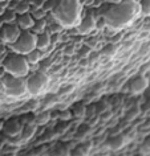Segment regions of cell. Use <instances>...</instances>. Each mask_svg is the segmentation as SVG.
<instances>
[{"mask_svg":"<svg viewBox=\"0 0 150 156\" xmlns=\"http://www.w3.org/2000/svg\"><path fill=\"white\" fill-rule=\"evenodd\" d=\"M138 12H140V4L136 0H122L109 8L105 15V21L112 28L120 29L130 24L136 19Z\"/></svg>","mask_w":150,"mask_h":156,"instance_id":"cell-1","label":"cell"},{"mask_svg":"<svg viewBox=\"0 0 150 156\" xmlns=\"http://www.w3.org/2000/svg\"><path fill=\"white\" fill-rule=\"evenodd\" d=\"M52 12L61 27L73 28L78 25L82 17V5L80 0H57Z\"/></svg>","mask_w":150,"mask_h":156,"instance_id":"cell-2","label":"cell"},{"mask_svg":"<svg viewBox=\"0 0 150 156\" xmlns=\"http://www.w3.org/2000/svg\"><path fill=\"white\" fill-rule=\"evenodd\" d=\"M3 69L7 74H11L13 77H20L24 78L27 77V74L29 73L31 66L27 61L25 56H21V54L13 53L8 56L3 62Z\"/></svg>","mask_w":150,"mask_h":156,"instance_id":"cell-3","label":"cell"},{"mask_svg":"<svg viewBox=\"0 0 150 156\" xmlns=\"http://www.w3.org/2000/svg\"><path fill=\"white\" fill-rule=\"evenodd\" d=\"M2 86L4 89L6 94L13 98L24 95L27 93V81L20 77H13L11 74H7L2 78Z\"/></svg>","mask_w":150,"mask_h":156,"instance_id":"cell-4","label":"cell"},{"mask_svg":"<svg viewBox=\"0 0 150 156\" xmlns=\"http://www.w3.org/2000/svg\"><path fill=\"white\" fill-rule=\"evenodd\" d=\"M36 40H37V34H35L31 30H21L19 38L9 46L13 50V53L27 56L29 52L36 49Z\"/></svg>","mask_w":150,"mask_h":156,"instance_id":"cell-5","label":"cell"},{"mask_svg":"<svg viewBox=\"0 0 150 156\" xmlns=\"http://www.w3.org/2000/svg\"><path fill=\"white\" fill-rule=\"evenodd\" d=\"M49 78L44 73H35L27 80V91L33 95H39L48 87Z\"/></svg>","mask_w":150,"mask_h":156,"instance_id":"cell-6","label":"cell"},{"mask_svg":"<svg viewBox=\"0 0 150 156\" xmlns=\"http://www.w3.org/2000/svg\"><path fill=\"white\" fill-rule=\"evenodd\" d=\"M21 33V29L17 27V24H3L0 28V38L7 45H12L19 38Z\"/></svg>","mask_w":150,"mask_h":156,"instance_id":"cell-7","label":"cell"},{"mask_svg":"<svg viewBox=\"0 0 150 156\" xmlns=\"http://www.w3.org/2000/svg\"><path fill=\"white\" fill-rule=\"evenodd\" d=\"M96 27H97V20H96V17H94V13L92 11H89V12H86L84 16L81 17V20L76 28L80 34H89L90 32H93V30L96 29Z\"/></svg>","mask_w":150,"mask_h":156,"instance_id":"cell-8","label":"cell"},{"mask_svg":"<svg viewBox=\"0 0 150 156\" xmlns=\"http://www.w3.org/2000/svg\"><path fill=\"white\" fill-rule=\"evenodd\" d=\"M23 127H24V124L21 123V120L11 119L8 122L4 123V126H3V132H4V135L8 136V138H16V136H19L21 134Z\"/></svg>","mask_w":150,"mask_h":156,"instance_id":"cell-9","label":"cell"},{"mask_svg":"<svg viewBox=\"0 0 150 156\" xmlns=\"http://www.w3.org/2000/svg\"><path fill=\"white\" fill-rule=\"evenodd\" d=\"M148 86H149V80L146 77H141V76L133 78L129 83V89L133 94H140V93L145 91Z\"/></svg>","mask_w":150,"mask_h":156,"instance_id":"cell-10","label":"cell"},{"mask_svg":"<svg viewBox=\"0 0 150 156\" xmlns=\"http://www.w3.org/2000/svg\"><path fill=\"white\" fill-rule=\"evenodd\" d=\"M16 24L21 30H29L35 24V19L32 17V15H29L28 12L23 13V15H17Z\"/></svg>","mask_w":150,"mask_h":156,"instance_id":"cell-11","label":"cell"},{"mask_svg":"<svg viewBox=\"0 0 150 156\" xmlns=\"http://www.w3.org/2000/svg\"><path fill=\"white\" fill-rule=\"evenodd\" d=\"M51 45V36L48 32H43L40 34H37V40H36V49L44 52L45 49H48Z\"/></svg>","mask_w":150,"mask_h":156,"instance_id":"cell-12","label":"cell"},{"mask_svg":"<svg viewBox=\"0 0 150 156\" xmlns=\"http://www.w3.org/2000/svg\"><path fill=\"white\" fill-rule=\"evenodd\" d=\"M125 144H126V138L124 135H116V136H113V138H110L108 142L109 148L113 151H118V150H121V148H124Z\"/></svg>","mask_w":150,"mask_h":156,"instance_id":"cell-13","label":"cell"},{"mask_svg":"<svg viewBox=\"0 0 150 156\" xmlns=\"http://www.w3.org/2000/svg\"><path fill=\"white\" fill-rule=\"evenodd\" d=\"M25 58H27V61H28L29 66L31 65H36V64H39V62L41 61L43 52H41V50H39V49H33L32 52H29L28 54H27Z\"/></svg>","mask_w":150,"mask_h":156,"instance_id":"cell-14","label":"cell"},{"mask_svg":"<svg viewBox=\"0 0 150 156\" xmlns=\"http://www.w3.org/2000/svg\"><path fill=\"white\" fill-rule=\"evenodd\" d=\"M35 131H36V127H35V124L33 123H28L27 126L23 127V131H21V138L24 139V140H28L31 139L33 136L35 134Z\"/></svg>","mask_w":150,"mask_h":156,"instance_id":"cell-15","label":"cell"},{"mask_svg":"<svg viewBox=\"0 0 150 156\" xmlns=\"http://www.w3.org/2000/svg\"><path fill=\"white\" fill-rule=\"evenodd\" d=\"M45 27H47L45 20L40 19V20L35 21V24H33V27H32L31 29H32V32H33L35 34H40V33H43V32H45Z\"/></svg>","mask_w":150,"mask_h":156,"instance_id":"cell-16","label":"cell"},{"mask_svg":"<svg viewBox=\"0 0 150 156\" xmlns=\"http://www.w3.org/2000/svg\"><path fill=\"white\" fill-rule=\"evenodd\" d=\"M90 148H92V143H90V142L82 143V144H80V146H78L76 150L73 151V154H76V155H86V154H89Z\"/></svg>","mask_w":150,"mask_h":156,"instance_id":"cell-17","label":"cell"},{"mask_svg":"<svg viewBox=\"0 0 150 156\" xmlns=\"http://www.w3.org/2000/svg\"><path fill=\"white\" fill-rule=\"evenodd\" d=\"M3 19V23H4V24H12L13 21H16V17H17V15H16V12H12V11H6L4 12V15H3L2 16Z\"/></svg>","mask_w":150,"mask_h":156,"instance_id":"cell-18","label":"cell"},{"mask_svg":"<svg viewBox=\"0 0 150 156\" xmlns=\"http://www.w3.org/2000/svg\"><path fill=\"white\" fill-rule=\"evenodd\" d=\"M29 11V3L28 2H20L19 4L15 7V12L16 15H23V13H27Z\"/></svg>","mask_w":150,"mask_h":156,"instance_id":"cell-19","label":"cell"},{"mask_svg":"<svg viewBox=\"0 0 150 156\" xmlns=\"http://www.w3.org/2000/svg\"><path fill=\"white\" fill-rule=\"evenodd\" d=\"M140 11L145 16H150V0H141L140 3Z\"/></svg>","mask_w":150,"mask_h":156,"instance_id":"cell-20","label":"cell"},{"mask_svg":"<svg viewBox=\"0 0 150 156\" xmlns=\"http://www.w3.org/2000/svg\"><path fill=\"white\" fill-rule=\"evenodd\" d=\"M49 119H51V115L48 114V112H45V114H43V115H40V116H37L36 123H37V124H47Z\"/></svg>","mask_w":150,"mask_h":156,"instance_id":"cell-21","label":"cell"},{"mask_svg":"<svg viewBox=\"0 0 150 156\" xmlns=\"http://www.w3.org/2000/svg\"><path fill=\"white\" fill-rule=\"evenodd\" d=\"M144 150H150V136H148V138L145 139V142H144Z\"/></svg>","mask_w":150,"mask_h":156,"instance_id":"cell-22","label":"cell"},{"mask_svg":"<svg viewBox=\"0 0 150 156\" xmlns=\"http://www.w3.org/2000/svg\"><path fill=\"white\" fill-rule=\"evenodd\" d=\"M7 2H4V3H0V16H3L4 15V12H6V7H4V4H6Z\"/></svg>","mask_w":150,"mask_h":156,"instance_id":"cell-23","label":"cell"},{"mask_svg":"<svg viewBox=\"0 0 150 156\" xmlns=\"http://www.w3.org/2000/svg\"><path fill=\"white\" fill-rule=\"evenodd\" d=\"M4 143H6L4 136H0V150H2V148H3V146H4Z\"/></svg>","mask_w":150,"mask_h":156,"instance_id":"cell-24","label":"cell"},{"mask_svg":"<svg viewBox=\"0 0 150 156\" xmlns=\"http://www.w3.org/2000/svg\"><path fill=\"white\" fill-rule=\"evenodd\" d=\"M109 2H112L113 4H117V3H120V2H122V0H109Z\"/></svg>","mask_w":150,"mask_h":156,"instance_id":"cell-25","label":"cell"},{"mask_svg":"<svg viewBox=\"0 0 150 156\" xmlns=\"http://www.w3.org/2000/svg\"><path fill=\"white\" fill-rule=\"evenodd\" d=\"M3 126H4V122H2V120H0V130H3Z\"/></svg>","mask_w":150,"mask_h":156,"instance_id":"cell-26","label":"cell"},{"mask_svg":"<svg viewBox=\"0 0 150 156\" xmlns=\"http://www.w3.org/2000/svg\"><path fill=\"white\" fill-rule=\"evenodd\" d=\"M3 24H4V23H3V20H2V19H0V28H2V27H3Z\"/></svg>","mask_w":150,"mask_h":156,"instance_id":"cell-27","label":"cell"},{"mask_svg":"<svg viewBox=\"0 0 150 156\" xmlns=\"http://www.w3.org/2000/svg\"><path fill=\"white\" fill-rule=\"evenodd\" d=\"M4 2H8V0H0V3H4Z\"/></svg>","mask_w":150,"mask_h":156,"instance_id":"cell-28","label":"cell"}]
</instances>
